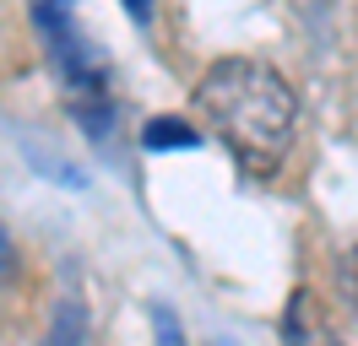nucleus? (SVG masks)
<instances>
[{
    "label": "nucleus",
    "instance_id": "obj_3",
    "mask_svg": "<svg viewBox=\"0 0 358 346\" xmlns=\"http://www.w3.org/2000/svg\"><path fill=\"white\" fill-rule=\"evenodd\" d=\"M82 330H87V314H82V303L66 298L60 303V314H55V324H49V341L44 346H82Z\"/></svg>",
    "mask_w": 358,
    "mask_h": 346
},
{
    "label": "nucleus",
    "instance_id": "obj_2",
    "mask_svg": "<svg viewBox=\"0 0 358 346\" xmlns=\"http://www.w3.org/2000/svg\"><path fill=\"white\" fill-rule=\"evenodd\" d=\"M33 22L49 43V65L55 76L66 82L71 92V108L82 114V125L92 130H109V92H103V65L92 54V43L82 38V27L66 6H33Z\"/></svg>",
    "mask_w": 358,
    "mask_h": 346
},
{
    "label": "nucleus",
    "instance_id": "obj_6",
    "mask_svg": "<svg viewBox=\"0 0 358 346\" xmlns=\"http://www.w3.org/2000/svg\"><path fill=\"white\" fill-rule=\"evenodd\" d=\"M152 324H157V346H179V324L169 308H152Z\"/></svg>",
    "mask_w": 358,
    "mask_h": 346
},
{
    "label": "nucleus",
    "instance_id": "obj_1",
    "mask_svg": "<svg viewBox=\"0 0 358 346\" xmlns=\"http://www.w3.org/2000/svg\"><path fill=\"white\" fill-rule=\"evenodd\" d=\"M196 108L223 135L234 163L250 179H271L282 168L293 146V119H299V98L293 86L261 60H217L196 82Z\"/></svg>",
    "mask_w": 358,
    "mask_h": 346
},
{
    "label": "nucleus",
    "instance_id": "obj_7",
    "mask_svg": "<svg viewBox=\"0 0 358 346\" xmlns=\"http://www.w3.org/2000/svg\"><path fill=\"white\" fill-rule=\"evenodd\" d=\"M11 271V238H6V227H0V276Z\"/></svg>",
    "mask_w": 358,
    "mask_h": 346
},
{
    "label": "nucleus",
    "instance_id": "obj_5",
    "mask_svg": "<svg viewBox=\"0 0 358 346\" xmlns=\"http://www.w3.org/2000/svg\"><path fill=\"white\" fill-rule=\"evenodd\" d=\"M288 346H342L331 330H320V324H304V314H293L288 324Z\"/></svg>",
    "mask_w": 358,
    "mask_h": 346
},
{
    "label": "nucleus",
    "instance_id": "obj_4",
    "mask_svg": "<svg viewBox=\"0 0 358 346\" xmlns=\"http://www.w3.org/2000/svg\"><path fill=\"white\" fill-rule=\"evenodd\" d=\"M152 151H163V146H196L201 135L185 125V119H147V135H141Z\"/></svg>",
    "mask_w": 358,
    "mask_h": 346
}]
</instances>
